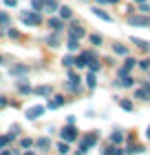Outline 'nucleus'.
Masks as SVG:
<instances>
[{
  "label": "nucleus",
  "mask_w": 150,
  "mask_h": 155,
  "mask_svg": "<svg viewBox=\"0 0 150 155\" xmlns=\"http://www.w3.org/2000/svg\"><path fill=\"white\" fill-rule=\"evenodd\" d=\"M82 142H84V144H86V146H88V149H91V146H95V144H97V133H95V131H93V133H88V135H86V137H84V140H82Z\"/></svg>",
  "instance_id": "ddd939ff"
},
{
  "label": "nucleus",
  "mask_w": 150,
  "mask_h": 155,
  "mask_svg": "<svg viewBox=\"0 0 150 155\" xmlns=\"http://www.w3.org/2000/svg\"><path fill=\"white\" fill-rule=\"evenodd\" d=\"M31 7L33 11H42V0H31Z\"/></svg>",
  "instance_id": "72a5a7b5"
},
{
  "label": "nucleus",
  "mask_w": 150,
  "mask_h": 155,
  "mask_svg": "<svg viewBox=\"0 0 150 155\" xmlns=\"http://www.w3.org/2000/svg\"><path fill=\"white\" fill-rule=\"evenodd\" d=\"M135 62H137L135 58H126V64H124V67H121L119 71H117V75H119V78H124V75H128V73H130V69L135 67Z\"/></svg>",
  "instance_id": "0eeeda50"
},
{
  "label": "nucleus",
  "mask_w": 150,
  "mask_h": 155,
  "mask_svg": "<svg viewBox=\"0 0 150 155\" xmlns=\"http://www.w3.org/2000/svg\"><path fill=\"white\" fill-rule=\"evenodd\" d=\"M69 36H73V38H84V27L77 22V20H73V22H71V27H69Z\"/></svg>",
  "instance_id": "7ed1b4c3"
},
{
  "label": "nucleus",
  "mask_w": 150,
  "mask_h": 155,
  "mask_svg": "<svg viewBox=\"0 0 150 155\" xmlns=\"http://www.w3.org/2000/svg\"><path fill=\"white\" fill-rule=\"evenodd\" d=\"M58 153H60V155H66V153H69V142H60V144H58Z\"/></svg>",
  "instance_id": "c756f323"
},
{
  "label": "nucleus",
  "mask_w": 150,
  "mask_h": 155,
  "mask_svg": "<svg viewBox=\"0 0 150 155\" xmlns=\"http://www.w3.org/2000/svg\"><path fill=\"white\" fill-rule=\"evenodd\" d=\"M51 87L49 84H42V87H38V89H33V93H38V95H51Z\"/></svg>",
  "instance_id": "a211bd4d"
},
{
  "label": "nucleus",
  "mask_w": 150,
  "mask_h": 155,
  "mask_svg": "<svg viewBox=\"0 0 150 155\" xmlns=\"http://www.w3.org/2000/svg\"><path fill=\"white\" fill-rule=\"evenodd\" d=\"M13 137H16V133H9V135H2V137H0V149H5V146L9 144Z\"/></svg>",
  "instance_id": "393cba45"
},
{
  "label": "nucleus",
  "mask_w": 150,
  "mask_h": 155,
  "mask_svg": "<svg viewBox=\"0 0 150 155\" xmlns=\"http://www.w3.org/2000/svg\"><path fill=\"white\" fill-rule=\"evenodd\" d=\"M146 135H148V140H150V126H148V131H146Z\"/></svg>",
  "instance_id": "c03bdc74"
},
{
  "label": "nucleus",
  "mask_w": 150,
  "mask_h": 155,
  "mask_svg": "<svg viewBox=\"0 0 150 155\" xmlns=\"http://www.w3.org/2000/svg\"><path fill=\"white\" fill-rule=\"evenodd\" d=\"M42 9H46L49 13L55 11L58 9V0H44V2H42Z\"/></svg>",
  "instance_id": "dca6fc26"
},
{
  "label": "nucleus",
  "mask_w": 150,
  "mask_h": 155,
  "mask_svg": "<svg viewBox=\"0 0 150 155\" xmlns=\"http://www.w3.org/2000/svg\"><path fill=\"white\" fill-rule=\"evenodd\" d=\"M93 13H95L97 18H102V20H108V22L113 20V16H108V13H106V11H102V9H99V7H95V9H93Z\"/></svg>",
  "instance_id": "aec40b11"
},
{
  "label": "nucleus",
  "mask_w": 150,
  "mask_h": 155,
  "mask_svg": "<svg viewBox=\"0 0 150 155\" xmlns=\"http://www.w3.org/2000/svg\"><path fill=\"white\" fill-rule=\"evenodd\" d=\"M0 155H11V151H2L0 149Z\"/></svg>",
  "instance_id": "37998d69"
},
{
  "label": "nucleus",
  "mask_w": 150,
  "mask_h": 155,
  "mask_svg": "<svg viewBox=\"0 0 150 155\" xmlns=\"http://www.w3.org/2000/svg\"><path fill=\"white\" fill-rule=\"evenodd\" d=\"M60 135H62L64 142H73V140H77V129L73 124H69V126H64V129H62Z\"/></svg>",
  "instance_id": "f03ea898"
},
{
  "label": "nucleus",
  "mask_w": 150,
  "mask_h": 155,
  "mask_svg": "<svg viewBox=\"0 0 150 155\" xmlns=\"http://www.w3.org/2000/svg\"><path fill=\"white\" fill-rule=\"evenodd\" d=\"M86 67L91 69V71H93V73H97V71H99V62H97V60H91V62H88V64H86Z\"/></svg>",
  "instance_id": "7c9ffc66"
},
{
  "label": "nucleus",
  "mask_w": 150,
  "mask_h": 155,
  "mask_svg": "<svg viewBox=\"0 0 150 155\" xmlns=\"http://www.w3.org/2000/svg\"><path fill=\"white\" fill-rule=\"evenodd\" d=\"M113 51H115L117 55H128V49L124 45H115V47H113Z\"/></svg>",
  "instance_id": "cd10ccee"
},
{
  "label": "nucleus",
  "mask_w": 150,
  "mask_h": 155,
  "mask_svg": "<svg viewBox=\"0 0 150 155\" xmlns=\"http://www.w3.org/2000/svg\"><path fill=\"white\" fill-rule=\"evenodd\" d=\"M46 111V107H42V104H38V107H31V109H27V117L29 120H38L42 113Z\"/></svg>",
  "instance_id": "423d86ee"
},
{
  "label": "nucleus",
  "mask_w": 150,
  "mask_h": 155,
  "mask_svg": "<svg viewBox=\"0 0 150 155\" xmlns=\"http://www.w3.org/2000/svg\"><path fill=\"white\" fill-rule=\"evenodd\" d=\"M130 40H132V45H137L139 49H144V51H150V42H146V40H141V38H135V36H132Z\"/></svg>",
  "instance_id": "4468645a"
},
{
  "label": "nucleus",
  "mask_w": 150,
  "mask_h": 155,
  "mask_svg": "<svg viewBox=\"0 0 150 155\" xmlns=\"http://www.w3.org/2000/svg\"><path fill=\"white\" fill-rule=\"evenodd\" d=\"M9 25H11V18H9V13L0 11V27H9Z\"/></svg>",
  "instance_id": "b1692460"
},
{
  "label": "nucleus",
  "mask_w": 150,
  "mask_h": 155,
  "mask_svg": "<svg viewBox=\"0 0 150 155\" xmlns=\"http://www.w3.org/2000/svg\"><path fill=\"white\" fill-rule=\"evenodd\" d=\"M20 20H22L24 25H33V27H40L42 25L40 11H22V13H20Z\"/></svg>",
  "instance_id": "f257e3e1"
},
{
  "label": "nucleus",
  "mask_w": 150,
  "mask_h": 155,
  "mask_svg": "<svg viewBox=\"0 0 150 155\" xmlns=\"http://www.w3.org/2000/svg\"><path fill=\"white\" fill-rule=\"evenodd\" d=\"M106 2H113V5H115V2H119V0H106Z\"/></svg>",
  "instance_id": "a18cd8bd"
},
{
  "label": "nucleus",
  "mask_w": 150,
  "mask_h": 155,
  "mask_svg": "<svg viewBox=\"0 0 150 155\" xmlns=\"http://www.w3.org/2000/svg\"><path fill=\"white\" fill-rule=\"evenodd\" d=\"M73 64H75L77 69H84V67L88 64V58H86V53H80L77 58H73Z\"/></svg>",
  "instance_id": "9d476101"
},
{
  "label": "nucleus",
  "mask_w": 150,
  "mask_h": 155,
  "mask_svg": "<svg viewBox=\"0 0 150 155\" xmlns=\"http://www.w3.org/2000/svg\"><path fill=\"white\" fill-rule=\"evenodd\" d=\"M0 64H2V55H0Z\"/></svg>",
  "instance_id": "09e8293b"
},
{
  "label": "nucleus",
  "mask_w": 150,
  "mask_h": 155,
  "mask_svg": "<svg viewBox=\"0 0 150 155\" xmlns=\"http://www.w3.org/2000/svg\"><path fill=\"white\" fill-rule=\"evenodd\" d=\"M128 25H135V27H150V18H148V16H130V18H128Z\"/></svg>",
  "instance_id": "20e7f679"
},
{
  "label": "nucleus",
  "mask_w": 150,
  "mask_h": 155,
  "mask_svg": "<svg viewBox=\"0 0 150 155\" xmlns=\"http://www.w3.org/2000/svg\"><path fill=\"white\" fill-rule=\"evenodd\" d=\"M31 137H22V142H20V146H22V149H31Z\"/></svg>",
  "instance_id": "473e14b6"
},
{
  "label": "nucleus",
  "mask_w": 150,
  "mask_h": 155,
  "mask_svg": "<svg viewBox=\"0 0 150 155\" xmlns=\"http://www.w3.org/2000/svg\"><path fill=\"white\" fill-rule=\"evenodd\" d=\"M46 45H49V47H58V45H60V31L51 33V36L46 38Z\"/></svg>",
  "instance_id": "2eb2a0df"
},
{
  "label": "nucleus",
  "mask_w": 150,
  "mask_h": 155,
  "mask_svg": "<svg viewBox=\"0 0 150 155\" xmlns=\"http://www.w3.org/2000/svg\"><path fill=\"white\" fill-rule=\"evenodd\" d=\"M69 82H71V84H80L82 80H80V75H77L75 71H69Z\"/></svg>",
  "instance_id": "c85d7f7f"
},
{
  "label": "nucleus",
  "mask_w": 150,
  "mask_h": 155,
  "mask_svg": "<svg viewBox=\"0 0 150 155\" xmlns=\"http://www.w3.org/2000/svg\"><path fill=\"white\" fill-rule=\"evenodd\" d=\"M18 89H20V93L22 95H29V93H33V89L29 87V84H27V80L22 78V80H18Z\"/></svg>",
  "instance_id": "f8f14e48"
},
{
  "label": "nucleus",
  "mask_w": 150,
  "mask_h": 155,
  "mask_svg": "<svg viewBox=\"0 0 150 155\" xmlns=\"http://www.w3.org/2000/svg\"><path fill=\"white\" fill-rule=\"evenodd\" d=\"M86 153H88V146H86V144L82 142V144H80V149L75 151V155H86Z\"/></svg>",
  "instance_id": "2f4dec72"
},
{
  "label": "nucleus",
  "mask_w": 150,
  "mask_h": 155,
  "mask_svg": "<svg viewBox=\"0 0 150 155\" xmlns=\"http://www.w3.org/2000/svg\"><path fill=\"white\" fill-rule=\"evenodd\" d=\"M49 27H51L53 31H62L64 29V20L62 18H51L49 20Z\"/></svg>",
  "instance_id": "9b49d317"
},
{
  "label": "nucleus",
  "mask_w": 150,
  "mask_h": 155,
  "mask_svg": "<svg viewBox=\"0 0 150 155\" xmlns=\"http://www.w3.org/2000/svg\"><path fill=\"white\" fill-rule=\"evenodd\" d=\"M117 87H135V78L124 75V78H121V80L117 82Z\"/></svg>",
  "instance_id": "f3484780"
},
{
  "label": "nucleus",
  "mask_w": 150,
  "mask_h": 155,
  "mask_svg": "<svg viewBox=\"0 0 150 155\" xmlns=\"http://www.w3.org/2000/svg\"><path fill=\"white\" fill-rule=\"evenodd\" d=\"M58 9H60V18L62 20H71L73 18V11H71L69 7H58Z\"/></svg>",
  "instance_id": "6ab92c4d"
},
{
  "label": "nucleus",
  "mask_w": 150,
  "mask_h": 155,
  "mask_svg": "<svg viewBox=\"0 0 150 155\" xmlns=\"http://www.w3.org/2000/svg\"><path fill=\"white\" fill-rule=\"evenodd\" d=\"M5 5H7V7H16L18 0H5Z\"/></svg>",
  "instance_id": "a19ab883"
},
{
  "label": "nucleus",
  "mask_w": 150,
  "mask_h": 155,
  "mask_svg": "<svg viewBox=\"0 0 150 155\" xmlns=\"http://www.w3.org/2000/svg\"><path fill=\"white\" fill-rule=\"evenodd\" d=\"M9 73L11 75H27V73H29V67H27V64H13L9 69Z\"/></svg>",
  "instance_id": "1a4fd4ad"
},
{
  "label": "nucleus",
  "mask_w": 150,
  "mask_h": 155,
  "mask_svg": "<svg viewBox=\"0 0 150 155\" xmlns=\"http://www.w3.org/2000/svg\"><path fill=\"white\" fill-rule=\"evenodd\" d=\"M64 104V95H53L51 100L46 102V109H60Z\"/></svg>",
  "instance_id": "6e6552de"
},
{
  "label": "nucleus",
  "mask_w": 150,
  "mask_h": 155,
  "mask_svg": "<svg viewBox=\"0 0 150 155\" xmlns=\"http://www.w3.org/2000/svg\"><path fill=\"white\" fill-rule=\"evenodd\" d=\"M139 11H144V13H150V5H146V2H141V7H139Z\"/></svg>",
  "instance_id": "4c0bfd02"
},
{
  "label": "nucleus",
  "mask_w": 150,
  "mask_h": 155,
  "mask_svg": "<svg viewBox=\"0 0 150 155\" xmlns=\"http://www.w3.org/2000/svg\"><path fill=\"white\" fill-rule=\"evenodd\" d=\"M110 142H113V144H121V142H124L121 131H115V133H113V135H110Z\"/></svg>",
  "instance_id": "bb28decb"
},
{
  "label": "nucleus",
  "mask_w": 150,
  "mask_h": 155,
  "mask_svg": "<svg viewBox=\"0 0 150 155\" xmlns=\"http://www.w3.org/2000/svg\"><path fill=\"white\" fill-rule=\"evenodd\" d=\"M62 64H64V67H71V64H73V58H71V55H66V58L62 60Z\"/></svg>",
  "instance_id": "e433bc0d"
},
{
  "label": "nucleus",
  "mask_w": 150,
  "mask_h": 155,
  "mask_svg": "<svg viewBox=\"0 0 150 155\" xmlns=\"http://www.w3.org/2000/svg\"><path fill=\"white\" fill-rule=\"evenodd\" d=\"M86 87H88V89H95V87H97V78H95V73H93V71L86 75Z\"/></svg>",
  "instance_id": "412c9836"
},
{
  "label": "nucleus",
  "mask_w": 150,
  "mask_h": 155,
  "mask_svg": "<svg viewBox=\"0 0 150 155\" xmlns=\"http://www.w3.org/2000/svg\"><path fill=\"white\" fill-rule=\"evenodd\" d=\"M35 144H38V149H42V151H46L49 146H51V142H49V137H40V140H38Z\"/></svg>",
  "instance_id": "a878e982"
},
{
  "label": "nucleus",
  "mask_w": 150,
  "mask_h": 155,
  "mask_svg": "<svg viewBox=\"0 0 150 155\" xmlns=\"http://www.w3.org/2000/svg\"><path fill=\"white\" fill-rule=\"evenodd\" d=\"M135 2H139V5H141V2H146V0H135Z\"/></svg>",
  "instance_id": "de8ad7c7"
},
{
  "label": "nucleus",
  "mask_w": 150,
  "mask_h": 155,
  "mask_svg": "<svg viewBox=\"0 0 150 155\" xmlns=\"http://www.w3.org/2000/svg\"><path fill=\"white\" fill-rule=\"evenodd\" d=\"M91 42L95 47H99V45H102V36H91Z\"/></svg>",
  "instance_id": "c9c22d12"
},
{
  "label": "nucleus",
  "mask_w": 150,
  "mask_h": 155,
  "mask_svg": "<svg viewBox=\"0 0 150 155\" xmlns=\"http://www.w3.org/2000/svg\"><path fill=\"white\" fill-rule=\"evenodd\" d=\"M135 97H139V100H150V82L141 84V87L135 91Z\"/></svg>",
  "instance_id": "39448f33"
},
{
  "label": "nucleus",
  "mask_w": 150,
  "mask_h": 155,
  "mask_svg": "<svg viewBox=\"0 0 150 155\" xmlns=\"http://www.w3.org/2000/svg\"><path fill=\"white\" fill-rule=\"evenodd\" d=\"M110 155H124V153H121L119 149H113V153H110Z\"/></svg>",
  "instance_id": "79ce46f5"
},
{
  "label": "nucleus",
  "mask_w": 150,
  "mask_h": 155,
  "mask_svg": "<svg viewBox=\"0 0 150 155\" xmlns=\"http://www.w3.org/2000/svg\"><path fill=\"white\" fill-rule=\"evenodd\" d=\"M9 38H20V33L16 29H9Z\"/></svg>",
  "instance_id": "ea45409f"
},
{
  "label": "nucleus",
  "mask_w": 150,
  "mask_h": 155,
  "mask_svg": "<svg viewBox=\"0 0 150 155\" xmlns=\"http://www.w3.org/2000/svg\"><path fill=\"white\" fill-rule=\"evenodd\" d=\"M24 155H35V153H31V151H27V153H24Z\"/></svg>",
  "instance_id": "49530a36"
},
{
  "label": "nucleus",
  "mask_w": 150,
  "mask_h": 155,
  "mask_svg": "<svg viewBox=\"0 0 150 155\" xmlns=\"http://www.w3.org/2000/svg\"><path fill=\"white\" fill-rule=\"evenodd\" d=\"M7 104H9V100H7L5 95H0V109H2V107H7Z\"/></svg>",
  "instance_id": "58836bf2"
},
{
  "label": "nucleus",
  "mask_w": 150,
  "mask_h": 155,
  "mask_svg": "<svg viewBox=\"0 0 150 155\" xmlns=\"http://www.w3.org/2000/svg\"><path fill=\"white\" fill-rule=\"evenodd\" d=\"M71 51H77V49H80V40L77 38H73V36H69V45H66Z\"/></svg>",
  "instance_id": "4be33fe9"
},
{
  "label": "nucleus",
  "mask_w": 150,
  "mask_h": 155,
  "mask_svg": "<svg viewBox=\"0 0 150 155\" xmlns=\"http://www.w3.org/2000/svg\"><path fill=\"white\" fill-rule=\"evenodd\" d=\"M119 107L124 109V111H128V113H130V111L135 109V104H132L130 100H126V97H124V100H119Z\"/></svg>",
  "instance_id": "5701e85b"
},
{
  "label": "nucleus",
  "mask_w": 150,
  "mask_h": 155,
  "mask_svg": "<svg viewBox=\"0 0 150 155\" xmlns=\"http://www.w3.org/2000/svg\"><path fill=\"white\" fill-rule=\"evenodd\" d=\"M139 67H141V69H146V71H148V69H150V58H144V60L139 62Z\"/></svg>",
  "instance_id": "f704fd0d"
}]
</instances>
